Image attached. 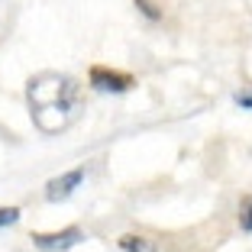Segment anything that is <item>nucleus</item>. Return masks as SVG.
I'll list each match as a JSON object with an SVG mask.
<instances>
[{"mask_svg": "<svg viewBox=\"0 0 252 252\" xmlns=\"http://www.w3.org/2000/svg\"><path fill=\"white\" fill-rule=\"evenodd\" d=\"M136 84L133 74H123V71H110V68H100L94 65L91 68V88L100 91V94H126V91Z\"/></svg>", "mask_w": 252, "mask_h": 252, "instance_id": "7ed1b4c3", "label": "nucleus"}, {"mask_svg": "<svg viewBox=\"0 0 252 252\" xmlns=\"http://www.w3.org/2000/svg\"><path fill=\"white\" fill-rule=\"evenodd\" d=\"M249 91H252V88H249Z\"/></svg>", "mask_w": 252, "mask_h": 252, "instance_id": "9d476101", "label": "nucleus"}, {"mask_svg": "<svg viewBox=\"0 0 252 252\" xmlns=\"http://www.w3.org/2000/svg\"><path fill=\"white\" fill-rule=\"evenodd\" d=\"M117 246L123 252H158V246L152 243V239H146V236H133V233H129V236H120L117 239Z\"/></svg>", "mask_w": 252, "mask_h": 252, "instance_id": "39448f33", "label": "nucleus"}, {"mask_svg": "<svg viewBox=\"0 0 252 252\" xmlns=\"http://www.w3.org/2000/svg\"><path fill=\"white\" fill-rule=\"evenodd\" d=\"M20 220V207H0V230H7Z\"/></svg>", "mask_w": 252, "mask_h": 252, "instance_id": "6e6552de", "label": "nucleus"}, {"mask_svg": "<svg viewBox=\"0 0 252 252\" xmlns=\"http://www.w3.org/2000/svg\"><path fill=\"white\" fill-rule=\"evenodd\" d=\"M26 104H30V117L36 123V129L45 136L65 133L84 113L81 84L71 74H59V71H42L36 78H30Z\"/></svg>", "mask_w": 252, "mask_h": 252, "instance_id": "f257e3e1", "label": "nucleus"}, {"mask_svg": "<svg viewBox=\"0 0 252 252\" xmlns=\"http://www.w3.org/2000/svg\"><path fill=\"white\" fill-rule=\"evenodd\" d=\"M236 220H239V230H243V233H252V194H246V197L239 200Z\"/></svg>", "mask_w": 252, "mask_h": 252, "instance_id": "423d86ee", "label": "nucleus"}, {"mask_svg": "<svg viewBox=\"0 0 252 252\" xmlns=\"http://www.w3.org/2000/svg\"><path fill=\"white\" fill-rule=\"evenodd\" d=\"M136 7H139V13L146 20H162V7H156L152 0H136Z\"/></svg>", "mask_w": 252, "mask_h": 252, "instance_id": "0eeeda50", "label": "nucleus"}, {"mask_svg": "<svg viewBox=\"0 0 252 252\" xmlns=\"http://www.w3.org/2000/svg\"><path fill=\"white\" fill-rule=\"evenodd\" d=\"M236 104L246 107V110H252V91H243V94H236Z\"/></svg>", "mask_w": 252, "mask_h": 252, "instance_id": "1a4fd4ad", "label": "nucleus"}, {"mask_svg": "<svg viewBox=\"0 0 252 252\" xmlns=\"http://www.w3.org/2000/svg\"><path fill=\"white\" fill-rule=\"evenodd\" d=\"M84 239L88 236L78 226H68V230H59V233H32V246L42 252H68L74 246H81Z\"/></svg>", "mask_w": 252, "mask_h": 252, "instance_id": "f03ea898", "label": "nucleus"}, {"mask_svg": "<svg viewBox=\"0 0 252 252\" xmlns=\"http://www.w3.org/2000/svg\"><path fill=\"white\" fill-rule=\"evenodd\" d=\"M84 181V168H71L65 171V175H59V178H52L49 185H45V200H52V204H62V200H68L78 188H81Z\"/></svg>", "mask_w": 252, "mask_h": 252, "instance_id": "20e7f679", "label": "nucleus"}]
</instances>
